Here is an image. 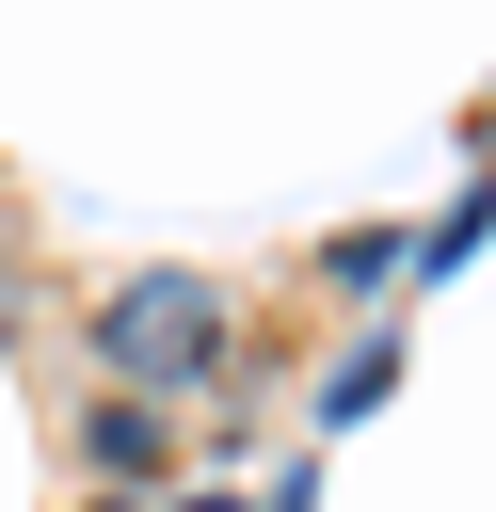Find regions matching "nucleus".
Wrapping results in <instances>:
<instances>
[{"label": "nucleus", "mask_w": 496, "mask_h": 512, "mask_svg": "<svg viewBox=\"0 0 496 512\" xmlns=\"http://www.w3.org/2000/svg\"><path fill=\"white\" fill-rule=\"evenodd\" d=\"M96 352H112V384H128V400H192V384H224L240 320H224V288H208V272H128V288L96 304Z\"/></svg>", "instance_id": "obj_1"}, {"label": "nucleus", "mask_w": 496, "mask_h": 512, "mask_svg": "<svg viewBox=\"0 0 496 512\" xmlns=\"http://www.w3.org/2000/svg\"><path fill=\"white\" fill-rule=\"evenodd\" d=\"M384 384H400V352H336V368H320V416L352 432V416H384Z\"/></svg>", "instance_id": "obj_2"}, {"label": "nucleus", "mask_w": 496, "mask_h": 512, "mask_svg": "<svg viewBox=\"0 0 496 512\" xmlns=\"http://www.w3.org/2000/svg\"><path fill=\"white\" fill-rule=\"evenodd\" d=\"M96 464H112V480H160V416H144V400H96Z\"/></svg>", "instance_id": "obj_3"}, {"label": "nucleus", "mask_w": 496, "mask_h": 512, "mask_svg": "<svg viewBox=\"0 0 496 512\" xmlns=\"http://www.w3.org/2000/svg\"><path fill=\"white\" fill-rule=\"evenodd\" d=\"M272 512H304V480H288V496H272Z\"/></svg>", "instance_id": "obj_4"}]
</instances>
